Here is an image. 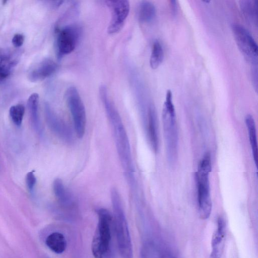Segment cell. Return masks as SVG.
<instances>
[{"instance_id":"1","label":"cell","mask_w":258,"mask_h":258,"mask_svg":"<svg viewBox=\"0 0 258 258\" xmlns=\"http://www.w3.org/2000/svg\"><path fill=\"white\" fill-rule=\"evenodd\" d=\"M99 94L112 128L117 152L121 165L131 181L133 178L134 168L127 135L118 111L108 97L107 91L103 89L100 91Z\"/></svg>"},{"instance_id":"2","label":"cell","mask_w":258,"mask_h":258,"mask_svg":"<svg viewBox=\"0 0 258 258\" xmlns=\"http://www.w3.org/2000/svg\"><path fill=\"white\" fill-rule=\"evenodd\" d=\"M162 116L167 160L170 166H173L178 157V136L175 110L170 90L166 92Z\"/></svg>"},{"instance_id":"3","label":"cell","mask_w":258,"mask_h":258,"mask_svg":"<svg viewBox=\"0 0 258 258\" xmlns=\"http://www.w3.org/2000/svg\"><path fill=\"white\" fill-rule=\"evenodd\" d=\"M110 198L113 209L115 231L118 249L121 258H133V248L120 195L112 188Z\"/></svg>"},{"instance_id":"4","label":"cell","mask_w":258,"mask_h":258,"mask_svg":"<svg viewBox=\"0 0 258 258\" xmlns=\"http://www.w3.org/2000/svg\"><path fill=\"white\" fill-rule=\"evenodd\" d=\"M211 169V156L208 153L200 162L196 173L199 213L200 217L203 220L209 218L212 209L209 183V173Z\"/></svg>"},{"instance_id":"5","label":"cell","mask_w":258,"mask_h":258,"mask_svg":"<svg viewBox=\"0 0 258 258\" xmlns=\"http://www.w3.org/2000/svg\"><path fill=\"white\" fill-rule=\"evenodd\" d=\"M98 221L91 243V250L95 258H104L107 253L111 238L112 217L106 209L97 211Z\"/></svg>"},{"instance_id":"6","label":"cell","mask_w":258,"mask_h":258,"mask_svg":"<svg viewBox=\"0 0 258 258\" xmlns=\"http://www.w3.org/2000/svg\"><path fill=\"white\" fill-rule=\"evenodd\" d=\"M65 95L76 136L81 139L85 134L86 126L85 106L76 87L71 86L68 88Z\"/></svg>"},{"instance_id":"7","label":"cell","mask_w":258,"mask_h":258,"mask_svg":"<svg viewBox=\"0 0 258 258\" xmlns=\"http://www.w3.org/2000/svg\"><path fill=\"white\" fill-rule=\"evenodd\" d=\"M81 33V28L77 25L72 24L57 29L56 49L58 58H61L75 49Z\"/></svg>"},{"instance_id":"8","label":"cell","mask_w":258,"mask_h":258,"mask_svg":"<svg viewBox=\"0 0 258 258\" xmlns=\"http://www.w3.org/2000/svg\"><path fill=\"white\" fill-rule=\"evenodd\" d=\"M232 30L236 44L245 58L253 66L257 64V45L250 32L243 26L234 24Z\"/></svg>"},{"instance_id":"9","label":"cell","mask_w":258,"mask_h":258,"mask_svg":"<svg viewBox=\"0 0 258 258\" xmlns=\"http://www.w3.org/2000/svg\"><path fill=\"white\" fill-rule=\"evenodd\" d=\"M44 113L46 123L51 131L63 142L72 143L73 141L72 130L48 104L45 105Z\"/></svg>"},{"instance_id":"10","label":"cell","mask_w":258,"mask_h":258,"mask_svg":"<svg viewBox=\"0 0 258 258\" xmlns=\"http://www.w3.org/2000/svg\"><path fill=\"white\" fill-rule=\"evenodd\" d=\"M112 10V18L108 27V33L114 34L122 28L130 10L128 1H109L106 2Z\"/></svg>"},{"instance_id":"11","label":"cell","mask_w":258,"mask_h":258,"mask_svg":"<svg viewBox=\"0 0 258 258\" xmlns=\"http://www.w3.org/2000/svg\"><path fill=\"white\" fill-rule=\"evenodd\" d=\"M225 233V221L222 217H219L217 220L216 229L212 238V251L210 258H221Z\"/></svg>"},{"instance_id":"12","label":"cell","mask_w":258,"mask_h":258,"mask_svg":"<svg viewBox=\"0 0 258 258\" xmlns=\"http://www.w3.org/2000/svg\"><path fill=\"white\" fill-rule=\"evenodd\" d=\"M57 68L58 66L54 61L45 59L30 70L28 77L31 82L42 80L53 74Z\"/></svg>"},{"instance_id":"13","label":"cell","mask_w":258,"mask_h":258,"mask_svg":"<svg viewBox=\"0 0 258 258\" xmlns=\"http://www.w3.org/2000/svg\"><path fill=\"white\" fill-rule=\"evenodd\" d=\"M17 61V56L14 53L0 47V83L10 76Z\"/></svg>"},{"instance_id":"14","label":"cell","mask_w":258,"mask_h":258,"mask_svg":"<svg viewBox=\"0 0 258 258\" xmlns=\"http://www.w3.org/2000/svg\"><path fill=\"white\" fill-rule=\"evenodd\" d=\"M52 189L57 202L61 207L71 209L74 207V198L61 179L57 178L53 180Z\"/></svg>"},{"instance_id":"15","label":"cell","mask_w":258,"mask_h":258,"mask_svg":"<svg viewBox=\"0 0 258 258\" xmlns=\"http://www.w3.org/2000/svg\"><path fill=\"white\" fill-rule=\"evenodd\" d=\"M146 128L150 146L154 152H157L159 147L157 116L155 108L152 105H150L148 110Z\"/></svg>"},{"instance_id":"16","label":"cell","mask_w":258,"mask_h":258,"mask_svg":"<svg viewBox=\"0 0 258 258\" xmlns=\"http://www.w3.org/2000/svg\"><path fill=\"white\" fill-rule=\"evenodd\" d=\"M39 95L36 93L32 94L27 101V107L31 123L33 129L38 134L41 135L42 128L38 112Z\"/></svg>"},{"instance_id":"17","label":"cell","mask_w":258,"mask_h":258,"mask_svg":"<svg viewBox=\"0 0 258 258\" xmlns=\"http://www.w3.org/2000/svg\"><path fill=\"white\" fill-rule=\"evenodd\" d=\"M45 244L53 252L61 254L66 249L67 240L63 234L58 232H54L47 236Z\"/></svg>"},{"instance_id":"18","label":"cell","mask_w":258,"mask_h":258,"mask_svg":"<svg viewBox=\"0 0 258 258\" xmlns=\"http://www.w3.org/2000/svg\"><path fill=\"white\" fill-rule=\"evenodd\" d=\"M239 4L241 11L245 19L249 23L257 25L258 18L257 1H241Z\"/></svg>"},{"instance_id":"19","label":"cell","mask_w":258,"mask_h":258,"mask_svg":"<svg viewBox=\"0 0 258 258\" xmlns=\"http://www.w3.org/2000/svg\"><path fill=\"white\" fill-rule=\"evenodd\" d=\"M247 126L249 143L251 146L254 162L257 166V142L255 121L252 116L247 114L245 118Z\"/></svg>"},{"instance_id":"20","label":"cell","mask_w":258,"mask_h":258,"mask_svg":"<svg viewBox=\"0 0 258 258\" xmlns=\"http://www.w3.org/2000/svg\"><path fill=\"white\" fill-rule=\"evenodd\" d=\"M156 16V8L149 1H143L139 6L138 16L139 21L147 23L151 22Z\"/></svg>"},{"instance_id":"21","label":"cell","mask_w":258,"mask_h":258,"mask_svg":"<svg viewBox=\"0 0 258 258\" xmlns=\"http://www.w3.org/2000/svg\"><path fill=\"white\" fill-rule=\"evenodd\" d=\"M164 54L160 42L156 40L152 45L150 58V65L152 69H157L163 62Z\"/></svg>"},{"instance_id":"22","label":"cell","mask_w":258,"mask_h":258,"mask_svg":"<svg viewBox=\"0 0 258 258\" xmlns=\"http://www.w3.org/2000/svg\"><path fill=\"white\" fill-rule=\"evenodd\" d=\"M25 107L23 105L18 104L12 106L9 110V115L12 121L16 126H20L23 119Z\"/></svg>"},{"instance_id":"23","label":"cell","mask_w":258,"mask_h":258,"mask_svg":"<svg viewBox=\"0 0 258 258\" xmlns=\"http://www.w3.org/2000/svg\"><path fill=\"white\" fill-rule=\"evenodd\" d=\"M26 184L29 191L32 192L36 183V178L34 171L27 173L25 178Z\"/></svg>"},{"instance_id":"24","label":"cell","mask_w":258,"mask_h":258,"mask_svg":"<svg viewBox=\"0 0 258 258\" xmlns=\"http://www.w3.org/2000/svg\"><path fill=\"white\" fill-rule=\"evenodd\" d=\"M24 42V37L21 34H16L12 38V43L15 47L21 46Z\"/></svg>"},{"instance_id":"25","label":"cell","mask_w":258,"mask_h":258,"mask_svg":"<svg viewBox=\"0 0 258 258\" xmlns=\"http://www.w3.org/2000/svg\"><path fill=\"white\" fill-rule=\"evenodd\" d=\"M252 78L254 87L257 89V65L253 66L252 70Z\"/></svg>"},{"instance_id":"26","label":"cell","mask_w":258,"mask_h":258,"mask_svg":"<svg viewBox=\"0 0 258 258\" xmlns=\"http://www.w3.org/2000/svg\"><path fill=\"white\" fill-rule=\"evenodd\" d=\"M170 2L171 12L173 15H176L177 10L176 1H171Z\"/></svg>"}]
</instances>
